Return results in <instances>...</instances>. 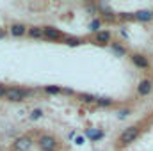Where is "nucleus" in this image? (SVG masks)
<instances>
[{"label": "nucleus", "mask_w": 153, "mask_h": 151, "mask_svg": "<svg viewBox=\"0 0 153 151\" xmlns=\"http://www.w3.org/2000/svg\"><path fill=\"white\" fill-rule=\"evenodd\" d=\"M5 91H7V87L0 84V98H5Z\"/></svg>", "instance_id": "21"}, {"label": "nucleus", "mask_w": 153, "mask_h": 151, "mask_svg": "<svg viewBox=\"0 0 153 151\" xmlns=\"http://www.w3.org/2000/svg\"><path fill=\"white\" fill-rule=\"evenodd\" d=\"M139 133H141V128L139 126H128V128H125L123 132H121V135L117 137V146L119 148H125V146H128V144H132L137 137H139Z\"/></svg>", "instance_id": "1"}, {"label": "nucleus", "mask_w": 153, "mask_h": 151, "mask_svg": "<svg viewBox=\"0 0 153 151\" xmlns=\"http://www.w3.org/2000/svg\"><path fill=\"white\" fill-rule=\"evenodd\" d=\"M98 107H111L112 105V100L111 98H96V101H94Z\"/></svg>", "instance_id": "13"}, {"label": "nucleus", "mask_w": 153, "mask_h": 151, "mask_svg": "<svg viewBox=\"0 0 153 151\" xmlns=\"http://www.w3.org/2000/svg\"><path fill=\"white\" fill-rule=\"evenodd\" d=\"M43 38L50 39V41H61L64 39V34L55 27H43Z\"/></svg>", "instance_id": "5"}, {"label": "nucleus", "mask_w": 153, "mask_h": 151, "mask_svg": "<svg viewBox=\"0 0 153 151\" xmlns=\"http://www.w3.org/2000/svg\"><path fill=\"white\" fill-rule=\"evenodd\" d=\"M134 18L139 20V21H150V20H153V11H150V9H141V11H137L134 14Z\"/></svg>", "instance_id": "10"}, {"label": "nucleus", "mask_w": 153, "mask_h": 151, "mask_svg": "<svg viewBox=\"0 0 153 151\" xmlns=\"http://www.w3.org/2000/svg\"><path fill=\"white\" fill-rule=\"evenodd\" d=\"M100 27H102V20H100V18H94V20L89 23V30H91V32H94V34H96V32H100Z\"/></svg>", "instance_id": "12"}, {"label": "nucleus", "mask_w": 153, "mask_h": 151, "mask_svg": "<svg viewBox=\"0 0 153 151\" xmlns=\"http://www.w3.org/2000/svg\"><path fill=\"white\" fill-rule=\"evenodd\" d=\"M130 59H132L134 66H137V68H141V70H148V68H150V61H148V57H144L143 53H132Z\"/></svg>", "instance_id": "6"}, {"label": "nucleus", "mask_w": 153, "mask_h": 151, "mask_svg": "<svg viewBox=\"0 0 153 151\" xmlns=\"http://www.w3.org/2000/svg\"><path fill=\"white\" fill-rule=\"evenodd\" d=\"M41 115H43V110H41V109H36V110H32V112H30V119H32V121H36V119L41 117Z\"/></svg>", "instance_id": "18"}, {"label": "nucleus", "mask_w": 153, "mask_h": 151, "mask_svg": "<svg viewBox=\"0 0 153 151\" xmlns=\"http://www.w3.org/2000/svg\"><path fill=\"white\" fill-rule=\"evenodd\" d=\"M128 114H130V110H128V109H123V110H119V119H125Z\"/></svg>", "instance_id": "20"}, {"label": "nucleus", "mask_w": 153, "mask_h": 151, "mask_svg": "<svg viewBox=\"0 0 153 151\" xmlns=\"http://www.w3.org/2000/svg\"><path fill=\"white\" fill-rule=\"evenodd\" d=\"M112 52H114V53H117L119 57H123V55L126 53V50H125L123 46H119V44H114V43H112Z\"/></svg>", "instance_id": "16"}, {"label": "nucleus", "mask_w": 153, "mask_h": 151, "mask_svg": "<svg viewBox=\"0 0 153 151\" xmlns=\"http://www.w3.org/2000/svg\"><path fill=\"white\" fill-rule=\"evenodd\" d=\"M152 91H153V82L150 78H144V80L139 82V85H137V94L139 96H148Z\"/></svg>", "instance_id": "7"}, {"label": "nucleus", "mask_w": 153, "mask_h": 151, "mask_svg": "<svg viewBox=\"0 0 153 151\" xmlns=\"http://www.w3.org/2000/svg\"><path fill=\"white\" fill-rule=\"evenodd\" d=\"M80 100H82L84 103H93V101H96V96L87 94V93H82V94H80Z\"/></svg>", "instance_id": "14"}, {"label": "nucleus", "mask_w": 153, "mask_h": 151, "mask_svg": "<svg viewBox=\"0 0 153 151\" xmlns=\"http://www.w3.org/2000/svg\"><path fill=\"white\" fill-rule=\"evenodd\" d=\"M27 94H29V91H25V89H20V87H7V91H5V100L16 103V101L25 100Z\"/></svg>", "instance_id": "3"}, {"label": "nucleus", "mask_w": 153, "mask_h": 151, "mask_svg": "<svg viewBox=\"0 0 153 151\" xmlns=\"http://www.w3.org/2000/svg\"><path fill=\"white\" fill-rule=\"evenodd\" d=\"M66 44L76 46V44H80V39H76V38H66Z\"/></svg>", "instance_id": "19"}, {"label": "nucleus", "mask_w": 153, "mask_h": 151, "mask_svg": "<svg viewBox=\"0 0 153 151\" xmlns=\"http://www.w3.org/2000/svg\"><path fill=\"white\" fill-rule=\"evenodd\" d=\"M87 135H89L93 141H96V139H102V137H103V133H102V132H94V130H89V132H87Z\"/></svg>", "instance_id": "17"}, {"label": "nucleus", "mask_w": 153, "mask_h": 151, "mask_svg": "<svg viewBox=\"0 0 153 151\" xmlns=\"http://www.w3.org/2000/svg\"><path fill=\"white\" fill-rule=\"evenodd\" d=\"M27 34L34 39H41L43 38V29L41 27H30V29H27Z\"/></svg>", "instance_id": "11"}, {"label": "nucleus", "mask_w": 153, "mask_h": 151, "mask_svg": "<svg viewBox=\"0 0 153 151\" xmlns=\"http://www.w3.org/2000/svg\"><path fill=\"white\" fill-rule=\"evenodd\" d=\"M38 148L41 151H57L59 150V141L53 135H41L38 139Z\"/></svg>", "instance_id": "2"}, {"label": "nucleus", "mask_w": 153, "mask_h": 151, "mask_svg": "<svg viewBox=\"0 0 153 151\" xmlns=\"http://www.w3.org/2000/svg\"><path fill=\"white\" fill-rule=\"evenodd\" d=\"M4 36H5V32H4V30H0V38H4Z\"/></svg>", "instance_id": "22"}, {"label": "nucleus", "mask_w": 153, "mask_h": 151, "mask_svg": "<svg viewBox=\"0 0 153 151\" xmlns=\"http://www.w3.org/2000/svg\"><path fill=\"white\" fill-rule=\"evenodd\" d=\"M32 148V139L29 135H22L13 142V150L14 151H29Z\"/></svg>", "instance_id": "4"}, {"label": "nucleus", "mask_w": 153, "mask_h": 151, "mask_svg": "<svg viewBox=\"0 0 153 151\" xmlns=\"http://www.w3.org/2000/svg\"><path fill=\"white\" fill-rule=\"evenodd\" d=\"M45 91H46L48 94H59V93H62V89H61V87H57V85H46V87H45Z\"/></svg>", "instance_id": "15"}, {"label": "nucleus", "mask_w": 153, "mask_h": 151, "mask_svg": "<svg viewBox=\"0 0 153 151\" xmlns=\"http://www.w3.org/2000/svg\"><path fill=\"white\" fill-rule=\"evenodd\" d=\"M9 32H11L14 38H22L23 34H27V27H25L23 23H13L11 29H9Z\"/></svg>", "instance_id": "9"}, {"label": "nucleus", "mask_w": 153, "mask_h": 151, "mask_svg": "<svg viewBox=\"0 0 153 151\" xmlns=\"http://www.w3.org/2000/svg\"><path fill=\"white\" fill-rule=\"evenodd\" d=\"M111 39H112V34H111L109 30H100V32L94 34V41H96L98 44H109Z\"/></svg>", "instance_id": "8"}]
</instances>
